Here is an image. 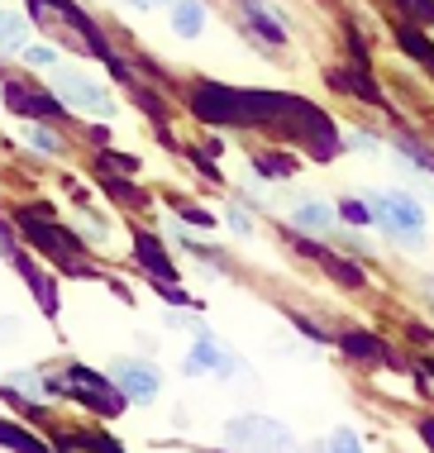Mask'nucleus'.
<instances>
[{
  "label": "nucleus",
  "instance_id": "1",
  "mask_svg": "<svg viewBox=\"0 0 434 453\" xmlns=\"http://www.w3.org/2000/svg\"><path fill=\"white\" fill-rule=\"evenodd\" d=\"M191 110L205 125H225V129H277V134H287V139H301L315 157H329L339 149V129L329 125V115L320 105L301 101V96L244 91V87L201 81L191 96Z\"/></svg>",
  "mask_w": 434,
  "mask_h": 453
},
{
  "label": "nucleus",
  "instance_id": "2",
  "mask_svg": "<svg viewBox=\"0 0 434 453\" xmlns=\"http://www.w3.org/2000/svg\"><path fill=\"white\" fill-rule=\"evenodd\" d=\"M372 219L406 243H425V211H420V201L406 191H377L372 196Z\"/></svg>",
  "mask_w": 434,
  "mask_h": 453
},
{
  "label": "nucleus",
  "instance_id": "3",
  "mask_svg": "<svg viewBox=\"0 0 434 453\" xmlns=\"http://www.w3.org/2000/svg\"><path fill=\"white\" fill-rule=\"evenodd\" d=\"M19 229H24V239H29L34 249L53 253L62 267H77V273L86 267V263H81V239L67 234V229H58V225H48L43 211H39V219H34V211H24V215H19Z\"/></svg>",
  "mask_w": 434,
  "mask_h": 453
},
{
  "label": "nucleus",
  "instance_id": "4",
  "mask_svg": "<svg viewBox=\"0 0 434 453\" xmlns=\"http://www.w3.org/2000/svg\"><path fill=\"white\" fill-rule=\"evenodd\" d=\"M67 391L81 401V406H91L101 415H120L124 401H129L115 377H101V372H91V367H67Z\"/></svg>",
  "mask_w": 434,
  "mask_h": 453
},
{
  "label": "nucleus",
  "instance_id": "5",
  "mask_svg": "<svg viewBox=\"0 0 434 453\" xmlns=\"http://www.w3.org/2000/svg\"><path fill=\"white\" fill-rule=\"evenodd\" d=\"M53 91L62 96V105L72 110H86V115H115V101H110V91H101L96 81H86L81 72L72 67H53Z\"/></svg>",
  "mask_w": 434,
  "mask_h": 453
},
{
  "label": "nucleus",
  "instance_id": "6",
  "mask_svg": "<svg viewBox=\"0 0 434 453\" xmlns=\"http://www.w3.org/2000/svg\"><path fill=\"white\" fill-rule=\"evenodd\" d=\"M134 253H139V263L148 267V273H153V281L167 291L172 301H186L182 291L172 287V281H177V267L167 263V253H163V239H158V234H134Z\"/></svg>",
  "mask_w": 434,
  "mask_h": 453
},
{
  "label": "nucleus",
  "instance_id": "7",
  "mask_svg": "<svg viewBox=\"0 0 434 453\" xmlns=\"http://www.w3.org/2000/svg\"><path fill=\"white\" fill-rule=\"evenodd\" d=\"M115 382H120V391L129 401H153L158 391H163V377H158L148 363H134V358L115 367Z\"/></svg>",
  "mask_w": 434,
  "mask_h": 453
},
{
  "label": "nucleus",
  "instance_id": "8",
  "mask_svg": "<svg viewBox=\"0 0 434 453\" xmlns=\"http://www.w3.org/2000/svg\"><path fill=\"white\" fill-rule=\"evenodd\" d=\"M5 105L15 115H58L62 96H48L39 87H24V81H5Z\"/></svg>",
  "mask_w": 434,
  "mask_h": 453
},
{
  "label": "nucleus",
  "instance_id": "9",
  "mask_svg": "<svg viewBox=\"0 0 434 453\" xmlns=\"http://www.w3.org/2000/svg\"><path fill=\"white\" fill-rule=\"evenodd\" d=\"M225 434L234 444H287V425L277 420H258V415H244V420H229Z\"/></svg>",
  "mask_w": 434,
  "mask_h": 453
},
{
  "label": "nucleus",
  "instance_id": "10",
  "mask_svg": "<svg viewBox=\"0 0 434 453\" xmlns=\"http://www.w3.org/2000/svg\"><path fill=\"white\" fill-rule=\"evenodd\" d=\"M186 372H220V377H234V372H239V363H234L229 349H220L210 334H201V344H196L191 358H186Z\"/></svg>",
  "mask_w": 434,
  "mask_h": 453
},
{
  "label": "nucleus",
  "instance_id": "11",
  "mask_svg": "<svg viewBox=\"0 0 434 453\" xmlns=\"http://www.w3.org/2000/svg\"><path fill=\"white\" fill-rule=\"evenodd\" d=\"M301 249L310 253V258H315L320 267H325V273L334 277V281H339V287H349V291H358V287H363V267H358V263H349V258H339V253H329V249H320V243H310V239H301Z\"/></svg>",
  "mask_w": 434,
  "mask_h": 453
},
{
  "label": "nucleus",
  "instance_id": "12",
  "mask_svg": "<svg viewBox=\"0 0 434 453\" xmlns=\"http://www.w3.org/2000/svg\"><path fill=\"white\" fill-rule=\"evenodd\" d=\"M244 19H248V29H253L263 43H272V48H282V43H287V29L277 24V15H272V10L263 5V0H244Z\"/></svg>",
  "mask_w": 434,
  "mask_h": 453
},
{
  "label": "nucleus",
  "instance_id": "13",
  "mask_svg": "<svg viewBox=\"0 0 434 453\" xmlns=\"http://www.w3.org/2000/svg\"><path fill=\"white\" fill-rule=\"evenodd\" d=\"M15 267L24 273V281H29V291H34V296H39L43 315H48V320H53V315H58V287H53V277H48V273H39V267H34L29 258H24V253H15Z\"/></svg>",
  "mask_w": 434,
  "mask_h": 453
},
{
  "label": "nucleus",
  "instance_id": "14",
  "mask_svg": "<svg viewBox=\"0 0 434 453\" xmlns=\"http://www.w3.org/2000/svg\"><path fill=\"white\" fill-rule=\"evenodd\" d=\"M363 67H368V63L329 72V87H334V91H353L358 101H368V105H382V96H377V87H372V81H368V72H363Z\"/></svg>",
  "mask_w": 434,
  "mask_h": 453
},
{
  "label": "nucleus",
  "instance_id": "15",
  "mask_svg": "<svg viewBox=\"0 0 434 453\" xmlns=\"http://www.w3.org/2000/svg\"><path fill=\"white\" fill-rule=\"evenodd\" d=\"M339 349L349 353V358H358V363H387V358H391L387 344H382L377 334H363V329H349V334H339Z\"/></svg>",
  "mask_w": 434,
  "mask_h": 453
},
{
  "label": "nucleus",
  "instance_id": "16",
  "mask_svg": "<svg viewBox=\"0 0 434 453\" xmlns=\"http://www.w3.org/2000/svg\"><path fill=\"white\" fill-rule=\"evenodd\" d=\"M172 29H177L182 39H196V34L205 29V5L201 0H172Z\"/></svg>",
  "mask_w": 434,
  "mask_h": 453
},
{
  "label": "nucleus",
  "instance_id": "17",
  "mask_svg": "<svg viewBox=\"0 0 434 453\" xmlns=\"http://www.w3.org/2000/svg\"><path fill=\"white\" fill-rule=\"evenodd\" d=\"M24 48H29V19L0 15V53H24Z\"/></svg>",
  "mask_w": 434,
  "mask_h": 453
},
{
  "label": "nucleus",
  "instance_id": "18",
  "mask_svg": "<svg viewBox=\"0 0 434 453\" xmlns=\"http://www.w3.org/2000/svg\"><path fill=\"white\" fill-rule=\"evenodd\" d=\"M291 225H296V229H329V225H334V211H329L325 201H296Z\"/></svg>",
  "mask_w": 434,
  "mask_h": 453
},
{
  "label": "nucleus",
  "instance_id": "19",
  "mask_svg": "<svg viewBox=\"0 0 434 453\" xmlns=\"http://www.w3.org/2000/svg\"><path fill=\"white\" fill-rule=\"evenodd\" d=\"M253 173L267 177V181H282V177L296 173V157H287V153H258L253 157Z\"/></svg>",
  "mask_w": 434,
  "mask_h": 453
},
{
  "label": "nucleus",
  "instance_id": "20",
  "mask_svg": "<svg viewBox=\"0 0 434 453\" xmlns=\"http://www.w3.org/2000/svg\"><path fill=\"white\" fill-rule=\"evenodd\" d=\"M396 43H401V48H406V53H411V58H415V63H425V67L434 72V48L425 43V34H415V29H411V24H401V29H396Z\"/></svg>",
  "mask_w": 434,
  "mask_h": 453
},
{
  "label": "nucleus",
  "instance_id": "21",
  "mask_svg": "<svg viewBox=\"0 0 434 453\" xmlns=\"http://www.w3.org/2000/svg\"><path fill=\"white\" fill-rule=\"evenodd\" d=\"M0 444L19 449V453H43V439H34L29 430H19V425H10V420H0Z\"/></svg>",
  "mask_w": 434,
  "mask_h": 453
},
{
  "label": "nucleus",
  "instance_id": "22",
  "mask_svg": "<svg viewBox=\"0 0 434 453\" xmlns=\"http://www.w3.org/2000/svg\"><path fill=\"white\" fill-rule=\"evenodd\" d=\"M401 5V15L420 24V29H434V0H396Z\"/></svg>",
  "mask_w": 434,
  "mask_h": 453
},
{
  "label": "nucleus",
  "instance_id": "23",
  "mask_svg": "<svg viewBox=\"0 0 434 453\" xmlns=\"http://www.w3.org/2000/svg\"><path fill=\"white\" fill-rule=\"evenodd\" d=\"M101 181H105V191H110V196H120L124 205H143V191H139V187H129V181H124L120 173H101Z\"/></svg>",
  "mask_w": 434,
  "mask_h": 453
},
{
  "label": "nucleus",
  "instance_id": "24",
  "mask_svg": "<svg viewBox=\"0 0 434 453\" xmlns=\"http://www.w3.org/2000/svg\"><path fill=\"white\" fill-rule=\"evenodd\" d=\"M339 215L349 219V225H372V205L358 201V196H344V201H339Z\"/></svg>",
  "mask_w": 434,
  "mask_h": 453
},
{
  "label": "nucleus",
  "instance_id": "25",
  "mask_svg": "<svg viewBox=\"0 0 434 453\" xmlns=\"http://www.w3.org/2000/svg\"><path fill=\"white\" fill-rule=\"evenodd\" d=\"M24 63H29V67H58V48L29 43V48H24Z\"/></svg>",
  "mask_w": 434,
  "mask_h": 453
},
{
  "label": "nucleus",
  "instance_id": "26",
  "mask_svg": "<svg viewBox=\"0 0 434 453\" xmlns=\"http://www.w3.org/2000/svg\"><path fill=\"white\" fill-rule=\"evenodd\" d=\"M72 444H81V449H120V439H96V434H67L62 439V449H72Z\"/></svg>",
  "mask_w": 434,
  "mask_h": 453
},
{
  "label": "nucleus",
  "instance_id": "27",
  "mask_svg": "<svg viewBox=\"0 0 434 453\" xmlns=\"http://www.w3.org/2000/svg\"><path fill=\"white\" fill-rule=\"evenodd\" d=\"M101 173H139V163L120 157V153H101Z\"/></svg>",
  "mask_w": 434,
  "mask_h": 453
},
{
  "label": "nucleus",
  "instance_id": "28",
  "mask_svg": "<svg viewBox=\"0 0 434 453\" xmlns=\"http://www.w3.org/2000/svg\"><path fill=\"white\" fill-rule=\"evenodd\" d=\"M24 139H29L34 143V149H43V153H58V139H53V134H43V129H24Z\"/></svg>",
  "mask_w": 434,
  "mask_h": 453
},
{
  "label": "nucleus",
  "instance_id": "29",
  "mask_svg": "<svg viewBox=\"0 0 434 453\" xmlns=\"http://www.w3.org/2000/svg\"><path fill=\"white\" fill-rule=\"evenodd\" d=\"M329 449H358V439H353V430H334V439H329Z\"/></svg>",
  "mask_w": 434,
  "mask_h": 453
},
{
  "label": "nucleus",
  "instance_id": "30",
  "mask_svg": "<svg viewBox=\"0 0 434 453\" xmlns=\"http://www.w3.org/2000/svg\"><path fill=\"white\" fill-rule=\"evenodd\" d=\"M420 434H425V444L434 449V420H425V425H420Z\"/></svg>",
  "mask_w": 434,
  "mask_h": 453
},
{
  "label": "nucleus",
  "instance_id": "31",
  "mask_svg": "<svg viewBox=\"0 0 434 453\" xmlns=\"http://www.w3.org/2000/svg\"><path fill=\"white\" fill-rule=\"evenodd\" d=\"M134 5H143V10H148V5H172V0H134Z\"/></svg>",
  "mask_w": 434,
  "mask_h": 453
},
{
  "label": "nucleus",
  "instance_id": "32",
  "mask_svg": "<svg viewBox=\"0 0 434 453\" xmlns=\"http://www.w3.org/2000/svg\"><path fill=\"white\" fill-rule=\"evenodd\" d=\"M430 372H434V358H430Z\"/></svg>",
  "mask_w": 434,
  "mask_h": 453
}]
</instances>
